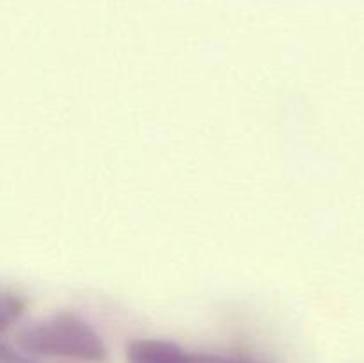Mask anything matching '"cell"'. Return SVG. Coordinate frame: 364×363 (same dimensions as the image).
Instances as JSON below:
<instances>
[{"label":"cell","mask_w":364,"mask_h":363,"mask_svg":"<svg viewBox=\"0 0 364 363\" xmlns=\"http://www.w3.org/2000/svg\"><path fill=\"white\" fill-rule=\"evenodd\" d=\"M13 363H31V362H27V359H23V358H16Z\"/></svg>","instance_id":"obj_4"},{"label":"cell","mask_w":364,"mask_h":363,"mask_svg":"<svg viewBox=\"0 0 364 363\" xmlns=\"http://www.w3.org/2000/svg\"><path fill=\"white\" fill-rule=\"evenodd\" d=\"M14 345L25 354L46 358L80 359L89 363L107 362V347L95 327L82 317L59 312L25 324L14 333Z\"/></svg>","instance_id":"obj_1"},{"label":"cell","mask_w":364,"mask_h":363,"mask_svg":"<svg viewBox=\"0 0 364 363\" xmlns=\"http://www.w3.org/2000/svg\"><path fill=\"white\" fill-rule=\"evenodd\" d=\"M127 363H194V352L160 338H141L127 347Z\"/></svg>","instance_id":"obj_2"},{"label":"cell","mask_w":364,"mask_h":363,"mask_svg":"<svg viewBox=\"0 0 364 363\" xmlns=\"http://www.w3.org/2000/svg\"><path fill=\"white\" fill-rule=\"evenodd\" d=\"M194 363H262V362H255V359H247V358H237V356L194 352Z\"/></svg>","instance_id":"obj_3"}]
</instances>
